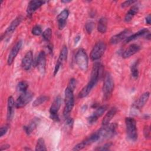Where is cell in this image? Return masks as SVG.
I'll return each instance as SVG.
<instances>
[{
    "label": "cell",
    "instance_id": "cell-1",
    "mask_svg": "<svg viewBox=\"0 0 151 151\" xmlns=\"http://www.w3.org/2000/svg\"><path fill=\"white\" fill-rule=\"evenodd\" d=\"M114 87L113 78L109 73H107L104 77L102 88L103 99L104 100H107L110 99L114 90Z\"/></svg>",
    "mask_w": 151,
    "mask_h": 151
},
{
    "label": "cell",
    "instance_id": "cell-2",
    "mask_svg": "<svg viewBox=\"0 0 151 151\" xmlns=\"http://www.w3.org/2000/svg\"><path fill=\"white\" fill-rule=\"evenodd\" d=\"M127 136L132 141H136L137 139V130L136 127V122L135 119L131 117L125 119Z\"/></svg>",
    "mask_w": 151,
    "mask_h": 151
},
{
    "label": "cell",
    "instance_id": "cell-3",
    "mask_svg": "<svg viewBox=\"0 0 151 151\" xmlns=\"http://www.w3.org/2000/svg\"><path fill=\"white\" fill-rule=\"evenodd\" d=\"M74 104V97L73 91L67 87L65 90V106L63 110V115L65 118L69 117Z\"/></svg>",
    "mask_w": 151,
    "mask_h": 151
},
{
    "label": "cell",
    "instance_id": "cell-4",
    "mask_svg": "<svg viewBox=\"0 0 151 151\" xmlns=\"http://www.w3.org/2000/svg\"><path fill=\"white\" fill-rule=\"evenodd\" d=\"M117 124L116 123L108 124L105 126H103L98 131H97L99 136V140H103L109 139L113 137L116 130Z\"/></svg>",
    "mask_w": 151,
    "mask_h": 151
},
{
    "label": "cell",
    "instance_id": "cell-5",
    "mask_svg": "<svg viewBox=\"0 0 151 151\" xmlns=\"http://www.w3.org/2000/svg\"><path fill=\"white\" fill-rule=\"evenodd\" d=\"M75 61L78 67L83 71L88 68V57L84 49H79L75 55Z\"/></svg>",
    "mask_w": 151,
    "mask_h": 151
},
{
    "label": "cell",
    "instance_id": "cell-6",
    "mask_svg": "<svg viewBox=\"0 0 151 151\" xmlns=\"http://www.w3.org/2000/svg\"><path fill=\"white\" fill-rule=\"evenodd\" d=\"M106 49V45L103 41L97 42L90 52V58L93 61L100 59L104 54Z\"/></svg>",
    "mask_w": 151,
    "mask_h": 151
},
{
    "label": "cell",
    "instance_id": "cell-7",
    "mask_svg": "<svg viewBox=\"0 0 151 151\" xmlns=\"http://www.w3.org/2000/svg\"><path fill=\"white\" fill-rule=\"evenodd\" d=\"M33 97V93L29 91L22 93L15 101V107L22 108L29 103Z\"/></svg>",
    "mask_w": 151,
    "mask_h": 151
},
{
    "label": "cell",
    "instance_id": "cell-8",
    "mask_svg": "<svg viewBox=\"0 0 151 151\" xmlns=\"http://www.w3.org/2000/svg\"><path fill=\"white\" fill-rule=\"evenodd\" d=\"M99 140V136L97 132L91 134L90 136L87 137L86 139L81 141L80 143L76 145L74 148L73 149V150H80L84 147H87V146L91 145L92 143Z\"/></svg>",
    "mask_w": 151,
    "mask_h": 151
},
{
    "label": "cell",
    "instance_id": "cell-9",
    "mask_svg": "<svg viewBox=\"0 0 151 151\" xmlns=\"http://www.w3.org/2000/svg\"><path fill=\"white\" fill-rule=\"evenodd\" d=\"M68 55V49L67 46L64 45L60 51L58 58L57 60V63L55 64L54 71V76H55L57 73H58L61 65H63V64L67 60Z\"/></svg>",
    "mask_w": 151,
    "mask_h": 151
},
{
    "label": "cell",
    "instance_id": "cell-10",
    "mask_svg": "<svg viewBox=\"0 0 151 151\" xmlns=\"http://www.w3.org/2000/svg\"><path fill=\"white\" fill-rule=\"evenodd\" d=\"M35 65L39 71V72L44 74L45 71V65H46V58L45 53L44 51H41L38 54L37 60L35 61Z\"/></svg>",
    "mask_w": 151,
    "mask_h": 151
},
{
    "label": "cell",
    "instance_id": "cell-11",
    "mask_svg": "<svg viewBox=\"0 0 151 151\" xmlns=\"http://www.w3.org/2000/svg\"><path fill=\"white\" fill-rule=\"evenodd\" d=\"M22 41L19 40L12 47V48L11 49V50L9 53L8 59H7V63L8 65H11L12 64L16 56L18 54L19 51H20L22 47Z\"/></svg>",
    "mask_w": 151,
    "mask_h": 151
},
{
    "label": "cell",
    "instance_id": "cell-12",
    "mask_svg": "<svg viewBox=\"0 0 151 151\" xmlns=\"http://www.w3.org/2000/svg\"><path fill=\"white\" fill-rule=\"evenodd\" d=\"M107 109V105H103L97 108V109L95 110V111L88 117L87 120L88 122L90 124H93L95 123L99 117H100L106 111V110Z\"/></svg>",
    "mask_w": 151,
    "mask_h": 151
},
{
    "label": "cell",
    "instance_id": "cell-13",
    "mask_svg": "<svg viewBox=\"0 0 151 151\" xmlns=\"http://www.w3.org/2000/svg\"><path fill=\"white\" fill-rule=\"evenodd\" d=\"M131 33V31L129 29H126L119 32V34L113 36L110 40V43L111 44H117L123 40L126 39L128 35Z\"/></svg>",
    "mask_w": 151,
    "mask_h": 151
},
{
    "label": "cell",
    "instance_id": "cell-14",
    "mask_svg": "<svg viewBox=\"0 0 151 151\" xmlns=\"http://www.w3.org/2000/svg\"><path fill=\"white\" fill-rule=\"evenodd\" d=\"M149 96H150V93L148 91L142 94L139 97V99L133 103V107L136 110H139L142 109L148 101L149 99Z\"/></svg>",
    "mask_w": 151,
    "mask_h": 151
},
{
    "label": "cell",
    "instance_id": "cell-15",
    "mask_svg": "<svg viewBox=\"0 0 151 151\" xmlns=\"http://www.w3.org/2000/svg\"><path fill=\"white\" fill-rule=\"evenodd\" d=\"M15 107V102L12 96H9L7 101V113L6 119L8 122H10L14 116V108Z\"/></svg>",
    "mask_w": 151,
    "mask_h": 151
},
{
    "label": "cell",
    "instance_id": "cell-16",
    "mask_svg": "<svg viewBox=\"0 0 151 151\" xmlns=\"http://www.w3.org/2000/svg\"><path fill=\"white\" fill-rule=\"evenodd\" d=\"M69 15V11L65 9L63 10L57 16V20L58 22V27L59 29H63L66 25L67 19Z\"/></svg>",
    "mask_w": 151,
    "mask_h": 151
},
{
    "label": "cell",
    "instance_id": "cell-17",
    "mask_svg": "<svg viewBox=\"0 0 151 151\" xmlns=\"http://www.w3.org/2000/svg\"><path fill=\"white\" fill-rule=\"evenodd\" d=\"M33 60V54L31 51H28L25 54L21 62V66L25 70H28L30 69Z\"/></svg>",
    "mask_w": 151,
    "mask_h": 151
},
{
    "label": "cell",
    "instance_id": "cell-18",
    "mask_svg": "<svg viewBox=\"0 0 151 151\" xmlns=\"http://www.w3.org/2000/svg\"><path fill=\"white\" fill-rule=\"evenodd\" d=\"M45 2L44 1L32 0L31 1L28 5L27 8V12L28 15H31L35 11L40 8Z\"/></svg>",
    "mask_w": 151,
    "mask_h": 151
},
{
    "label": "cell",
    "instance_id": "cell-19",
    "mask_svg": "<svg viewBox=\"0 0 151 151\" xmlns=\"http://www.w3.org/2000/svg\"><path fill=\"white\" fill-rule=\"evenodd\" d=\"M97 81H96L94 80L90 79L89 82L87 84L86 86H84L81 90L80 91L78 94V97L79 98H84L88 96V94L90 93L92 88L95 86V85L97 84Z\"/></svg>",
    "mask_w": 151,
    "mask_h": 151
},
{
    "label": "cell",
    "instance_id": "cell-20",
    "mask_svg": "<svg viewBox=\"0 0 151 151\" xmlns=\"http://www.w3.org/2000/svg\"><path fill=\"white\" fill-rule=\"evenodd\" d=\"M140 49V47L136 44H131L126 48L122 53V57L124 58H127L134 54L137 53Z\"/></svg>",
    "mask_w": 151,
    "mask_h": 151
},
{
    "label": "cell",
    "instance_id": "cell-21",
    "mask_svg": "<svg viewBox=\"0 0 151 151\" xmlns=\"http://www.w3.org/2000/svg\"><path fill=\"white\" fill-rule=\"evenodd\" d=\"M23 17L22 15H19L17 17H16L10 24L9 27L7 28V29L5 31V34H11L13 32L15 29L17 28V27L21 24L22 21L23 20Z\"/></svg>",
    "mask_w": 151,
    "mask_h": 151
},
{
    "label": "cell",
    "instance_id": "cell-22",
    "mask_svg": "<svg viewBox=\"0 0 151 151\" xmlns=\"http://www.w3.org/2000/svg\"><path fill=\"white\" fill-rule=\"evenodd\" d=\"M61 104V98L60 96H57L53 101L50 108V114H58V111L60 108Z\"/></svg>",
    "mask_w": 151,
    "mask_h": 151
},
{
    "label": "cell",
    "instance_id": "cell-23",
    "mask_svg": "<svg viewBox=\"0 0 151 151\" xmlns=\"http://www.w3.org/2000/svg\"><path fill=\"white\" fill-rule=\"evenodd\" d=\"M116 113H117V109L114 107H111L104 116V117L102 120V122H101L102 125L105 126V125L109 124L111 120V119L115 116Z\"/></svg>",
    "mask_w": 151,
    "mask_h": 151
},
{
    "label": "cell",
    "instance_id": "cell-24",
    "mask_svg": "<svg viewBox=\"0 0 151 151\" xmlns=\"http://www.w3.org/2000/svg\"><path fill=\"white\" fill-rule=\"evenodd\" d=\"M139 10V6L137 5H133L125 15V17L124 18V21L126 22H130L133 18L134 15L137 14Z\"/></svg>",
    "mask_w": 151,
    "mask_h": 151
},
{
    "label": "cell",
    "instance_id": "cell-25",
    "mask_svg": "<svg viewBox=\"0 0 151 151\" xmlns=\"http://www.w3.org/2000/svg\"><path fill=\"white\" fill-rule=\"evenodd\" d=\"M149 32V30L146 28H143L139 31H137V32L130 35V36H128L126 40H125V43H128L132 41H133L140 37H142V36H144V35H146L147 34H148Z\"/></svg>",
    "mask_w": 151,
    "mask_h": 151
},
{
    "label": "cell",
    "instance_id": "cell-26",
    "mask_svg": "<svg viewBox=\"0 0 151 151\" xmlns=\"http://www.w3.org/2000/svg\"><path fill=\"white\" fill-rule=\"evenodd\" d=\"M107 28V20L105 17H101L98 22L97 30L100 33L104 34L106 32Z\"/></svg>",
    "mask_w": 151,
    "mask_h": 151
},
{
    "label": "cell",
    "instance_id": "cell-27",
    "mask_svg": "<svg viewBox=\"0 0 151 151\" xmlns=\"http://www.w3.org/2000/svg\"><path fill=\"white\" fill-rule=\"evenodd\" d=\"M37 124H38V119H34L33 120H32V121L29 123L28 125L24 126L23 129L27 134H30L32 132V131H34V129L36 128Z\"/></svg>",
    "mask_w": 151,
    "mask_h": 151
},
{
    "label": "cell",
    "instance_id": "cell-28",
    "mask_svg": "<svg viewBox=\"0 0 151 151\" xmlns=\"http://www.w3.org/2000/svg\"><path fill=\"white\" fill-rule=\"evenodd\" d=\"M49 97L47 96H40L38 97H37L33 102L32 106L37 107L38 106H40L44 103H45L46 101L48 100Z\"/></svg>",
    "mask_w": 151,
    "mask_h": 151
},
{
    "label": "cell",
    "instance_id": "cell-29",
    "mask_svg": "<svg viewBox=\"0 0 151 151\" xmlns=\"http://www.w3.org/2000/svg\"><path fill=\"white\" fill-rule=\"evenodd\" d=\"M28 87V84L25 81H21L19 82L17 86V90L19 92L24 93L27 91Z\"/></svg>",
    "mask_w": 151,
    "mask_h": 151
},
{
    "label": "cell",
    "instance_id": "cell-30",
    "mask_svg": "<svg viewBox=\"0 0 151 151\" xmlns=\"http://www.w3.org/2000/svg\"><path fill=\"white\" fill-rule=\"evenodd\" d=\"M138 65H139V61H136L131 67V74L132 76L136 78L139 75V71H138Z\"/></svg>",
    "mask_w": 151,
    "mask_h": 151
},
{
    "label": "cell",
    "instance_id": "cell-31",
    "mask_svg": "<svg viewBox=\"0 0 151 151\" xmlns=\"http://www.w3.org/2000/svg\"><path fill=\"white\" fill-rule=\"evenodd\" d=\"M35 150H47L44 139L40 138L38 139L35 146Z\"/></svg>",
    "mask_w": 151,
    "mask_h": 151
},
{
    "label": "cell",
    "instance_id": "cell-32",
    "mask_svg": "<svg viewBox=\"0 0 151 151\" xmlns=\"http://www.w3.org/2000/svg\"><path fill=\"white\" fill-rule=\"evenodd\" d=\"M42 36L43 39L45 41H49L51 40L52 36V30L50 28H47L42 34Z\"/></svg>",
    "mask_w": 151,
    "mask_h": 151
},
{
    "label": "cell",
    "instance_id": "cell-33",
    "mask_svg": "<svg viewBox=\"0 0 151 151\" xmlns=\"http://www.w3.org/2000/svg\"><path fill=\"white\" fill-rule=\"evenodd\" d=\"M94 26H95V25H94V22L92 21L87 22L85 25V29H86L87 32L88 34H91L94 28Z\"/></svg>",
    "mask_w": 151,
    "mask_h": 151
},
{
    "label": "cell",
    "instance_id": "cell-34",
    "mask_svg": "<svg viewBox=\"0 0 151 151\" xmlns=\"http://www.w3.org/2000/svg\"><path fill=\"white\" fill-rule=\"evenodd\" d=\"M31 32L33 35H36V36H38V35H40L42 34V32L41 27L40 25H38L34 26L32 29Z\"/></svg>",
    "mask_w": 151,
    "mask_h": 151
},
{
    "label": "cell",
    "instance_id": "cell-35",
    "mask_svg": "<svg viewBox=\"0 0 151 151\" xmlns=\"http://www.w3.org/2000/svg\"><path fill=\"white\" fill-rule=\"evenodd\" d=\"M76 84H77L76 80L75 78H71V79H70V80L68 84L67 87L68 88H70V90H71L72 91H74V88H76Z\"/></svg>",
    "mask_w": 151,
    "mask_h": 151
},
{
    "label": "cell",
    "instance_id": "cell-36",
    "mask_svg": "<svg viewBox=\"0 0 151 151\" xmlns=\"http://www.w3.org/2000/svg\"><path fill=\"white\" fill-rule=\"evenodd\" d=\"M112 145V143H107L104 144L103 146H100V147H98L97 148L95 149L96 150H108L110 149V148L111 147Z\"/></svg>",
    "mask_w": 151,
    "mask_h": 151
},
{
    "label": "cell",
    "instance_id": "cell-37",
    "mask_svg": "<svg viewBox=\"0 0 151 151\" xmlns=\"http://www.w3.org/2000/svg\"><path fill=\"white\" fill-rule=\"evenodd\" d=\"M143 134L146 139H150V127L147 125L144 127L143 129Z\"/></svg>",
    "mask_w": 151,
    "mask_h": 151
},
{
    "label": "cell",
    "instance_id": "cell-38",
    "mask_svg": "<svg viewBox=\"0 0 151 151\" xmlns=\"http://www.w3.org/2000/svg\"><path fill=\"white\" fill-rule=\"evenodd\" d=\"M136 2V1H126L121 4V6L122 8H126V7L129 6L130 5L134 4Z\"/></svg>",
    "mask_w": 151,
    "mask_h": 151
},
{
    "label": "cell",
    "instance_id": "cell-39",
    "mask_svg": "<svg viewBox=\"0 0 151 151\" xmlns=\"http://www.w3.org/2000/svg\"><path fill=\"white\" fill-rule=\"evenodd\" d=\"M8 127L7 126H2L0 128V136L2 137L3 136H4L8 132Z\"/></svg>",
    "mask_w": 151,
    "mask_h": 151
},
{
    "label": "cell",
    "instance_id": "cell-40",
    "mask_svg": "<svg viewBox=\"0 0 151 151\" xmlns=\"http://www.w3.org/2000/svg\"><path fill=\"white\" fill-rule=\"evenodd\" d=\"M150 22H151V18H150V15H148L146 17V22L150 25Z\"/></svg>",
    "mask_w": 151,
    "mask_h": 151
},
{
    "label": "cell",
    "instance_id": "cell-41",
    "mask_svg": "<svg viewBox=\"0 0 151 151\" xmlns=\"http://www.w3.org/2000/svg\"><path fill=\"white\" fill-rule=\"evenodd\" d=\"M9 147H10V146H9V145H2V146H1L0 150H5V149H8Z\"/></svg>",
    "mask_w": 151,
    "mask_h": 151
},
{
    "label": "cell",
    "instance_id": "cell-42",
    "mask_svg": "<svg viewBox=\"0 0 151 151\" xmlns=\"http://www.w3.org/2000/svg\"><path fill=\"white\" fill-rule=\"evenodd\" d=\"M80 40V35L77 36V37L75 38V40H74V42H75V44H77V43Z\"/></svg>",
    "mask_w": 151,
    "mask_h": 151
},
{
    "label": "cell",
    "instance_id": "cell-43",
    "mask_svg": "<svg viewBox=\"0 0 151 151\" xmlns=\"http://www.w3.org/2000/svg\"><path fill=\"white\" fill-rule=\"evenodd\" d=\"M61 2L63 3H68V2H70L71 1H61Z\"/></svg>",
    "mask_w": 151,
    "mask_h": 151
}]
</instances>
